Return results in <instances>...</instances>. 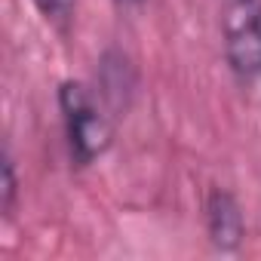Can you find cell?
<instances>
[{
  "label": "cell",
  "mask_w": 261,
  "mask_h": 261,
  "mask_svg": "<svg viewBox=\"0 0 261 261\" xmlns=\"http://www.w3.org/2000/svg\"><path fill=\"white\" fill-rule=\"evenodd\" d=\"M59 105L65 117L68 148L77 166H89L95 157H101L111 145V120L98 108V98L89 92V86L68 80L59 89Z\"/></svg>",
  "instance_id": "obj_1"
},
{
  "label": "cell",
  "mask_w": 261,
  "mask_h": 261,
  "mask_svg": "<svg viewBox=\"0 0 261 261\" xmlns=\"http://www.w3.org/2000/svg\"><path fill=\"white\" fill-rule=\"evenodd\" d=\"M221 34L233 74L261 77V0H224Z\"/></svg>",
  "instance_id": "obj_2"
},
{
  "label": "cell",
  "mask_w": 261,
  "mask_h": 261,
  "mask_svg": "<svg viewBox=\"0 0 261 261\" xmlns=\"http://www.w3.org/2000/svg\"><path fill=\"white\" fill-rule=\"evenodd\" d=\"M206 227H209V240L215 249L221 252H233L240 249L243 237H246V221L240 212V203L233 200V194L215 188L206 200Z\"/></svg>",
  "instance_id": "obj_3"
},
{
  "label": "cell",
  "mask_w": 261,
  "mask_h": 261,
  "mask_svg": "<svg viewBox=\"0 0 261 261\" xmlns=\"http://www.w3.org/2000/svg\"><path fill=\"white\" fill-rule=\"evenodd\" d=\"M0 172H4V181H0V209H4V215H10L13 212V203H16V169H13L10 151H4Z\"/></svg>",
  "instance_id": "obj_4"
},
{
  "label": "cell",
  "mask_w": 261,
  "mask_h": 261,
  "mask_svg": "<svg viewBox=\"0 0 261 261\" xmlns=\"http://www.w3.org/2000/svg\"><path fill=\"white\" fill-rule=\"evenodd\" d=\"M37 4H40V10H43L49 19L62 22V19H68V13H71V4H74V0H37Z\"/></svg>",
  "instance_id": "obj_5"
},
{
  "label": "cell",
  "mask_w": 261,
  "mask_h": 261,
  "mask_svg": "<svg viewBox=\"0 0 261 261\" xmlns=\"http://www.w3.org/2000/svg\"><path fill=\"white\" fill-rule=\"evenodd\" d=\"M117 4H123V7H136V4H142V0H117Z\"/></svg>",
  "instance_id": "obj_6"
}]
</instances>
